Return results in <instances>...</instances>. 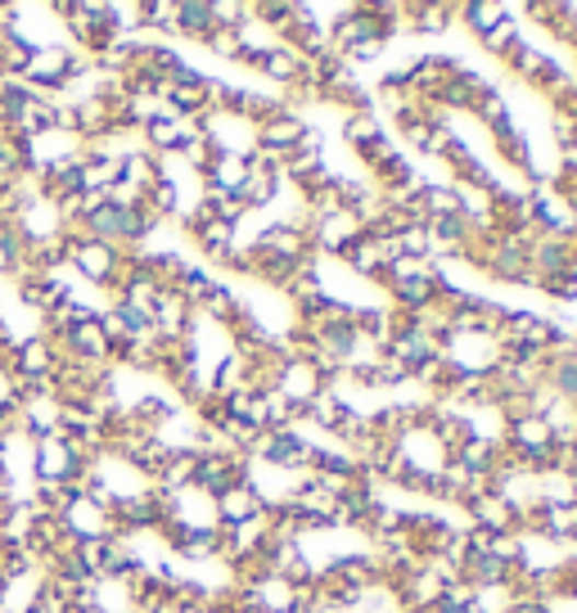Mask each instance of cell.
<instances>
[{
	"mask_svg": "<svg viewBox=\"0 0 577 613\" xmlns=\"http://www.w3.org/2000/svg\"><path fill=\"white\" fill-rule=\"evenodd\" d=\"M307 140V127H302V118H293L289 108H280V113H272V118H262L257 127H253V149L257 153H266V159H289V153L298 149Z\"/></svg>",
	"mask_w": 577,
	"mask_h": 613,
	"instance_id": "5",
	"label": "cell"
},
{
	"mask_svg": "<svg viewBox=\"0 0 577 613\" xmlns=\"http://www.w3.org/2000/svg\"><path fill=\"white\" fill-rule=\"evenodd\" d=\"M379 280L389 285L393 302L406 316H425L438 307V266L429 271L425 262H389V271H383Z\"/></svg>",
	"mask_w": 577,
	"mask_h": 613,
	"instance_id": "1",
	"label": "cell"
},
{
	"mask_svg": "<svg viewBox=\"0 0 577 613\" xmlns=\"http://www.w3.org/2000/svg\"><path fill=\"white\" fill-rule=\"evenodd\" d=\"M338 257L348 262L357 276H370V280H379L383 271H389V253H383V244H374V240H366V235H361L357 244H348Z\"/></svg>",
	"mask_w": 577,
	"mask_h": 613,
	"instance_id": "16",
	"label": "cell"
},
{
	"mask_svg": "<svg viewBox=\"0 0 577 613\" xmlns=\"http://www.w3.org/2000/svg\"><path fill=\"white\" fill-rule=\"evenodd\" d=\"M172 32L195 36V42H208V36L217 32L212 0H181V5H172Z\"/></svg>",
	"mask_w": 577,
	"mask_h": 613,
	"instance_id": "10",
	"label": "cell"
},
{
	"mask_svg": "<svg viewBox=\"0 0 577 613\" xmlns=\"http://www.w3.org/2000/svg\"><path fill=\"white\" fill-rule=\"evenodd\" d=\"M573 266H577V248H573V240L542 235L536 244H528V271H532L536 285L559 280L564 271H573Z\"/></svg>",
	"mask_w": 577,
	"mask_h": 613,
	"instance_id": "7",
	"label": "cell"
},
{
	"mask_svg": "<svg viewBox=\"0 0 577 613\" xmlns=\"http://www.w3.org/2000/svg\"><path fill=\"white\" fill-rule=\"evenodd\" d=\"M68 262H72L91 285H100V289H118L123 266H127V253H123V248H108V244H95V240H86V235H77V230H72Z\"/></svg>",
	"mask_w": 577,
	"mask_h": 613,
	"instance_id": "3",
	"label": "cell"
},
{
	"mask_svg": "<svg viewBox=\"0 0 577 613\" xmlns=\"http://www.w3.org/2000/svg\"><path fill=\"white\" fill-rule=\"evenodd\" d=\"M249 68H257V72H266L272 82H280V86H293L298 77L307 72V59L293 50V46H272V50H262Z\"/></svg>",
	"mask_w": 577,
	"mask_h": 613,
	"instance_id": "11",
	"label": "cell"
},
{
	"mask_svg": "<svg viewBox=\"0 0 577 613\" xmlns=\"http://www.w3.org/2000/svg\"><path fill=\"white\" fill-rule=\"evenodd\" d=\"M32 470H36V483L42 487H68V483H82L86 470H91V455L82 447H72L68 438H46L36 442V455H32Z\"/></svg>",
	"mask_w": 577,
	"mask_h": 613,
	"instance_id": "2",
	"label": "cell"
},
{
	"mask_svg": "<svg viewBox=\"0 0 577 613\" xmlns=\"http://www.w3.org/2000/svg\"><path fill=\"white\" fill-rule=\"evenodd\" d=\"M492 136H496V144H510V140L519 136V127H515L510 113H496V118H492Z\"/></svg>",
	"mask_w": 577,
	"mask_h": 613,
	"instance_id": "20",
	"label": "cell"
},
{
	"mask_svg": "<svg viewBox=\"0 0 577 613\" xmlns=\"http://www.w3.org/2000/svg\"><path fill=\"white\" fill-rule=\"evenodd\" d=\"M59 370V348L50 338H23L10 348V374L14 383H32V389H50V374Z\"/></svg>",
	"mask_w": 577,
	"mask_h": 613,
	"instance_id": "4",
	"label": "cell"
},
{
	"mask_svg": "<svg viewBox=\"0 0 577 613\" xmlns=\"http://www.w3.org/2000/svg\"><path fill=\"white\" fill-rule=\"evenodd\" d=\"M425 235H429V244L434 248H451V253H460L465 248V240L474 235V225L460 217V212H451V217H429L425 221Z\"/></svg>",
	"mask_w": 577,
	"mask_h": 613,
	"instance_id": "15",
	"label": "cell"
},
{
	"mask_svg": "<svg viewBox=\"0 0 577 613\" xmlns=\"http://www.w3.org/2000/svg\"><path fill=\"white\" fill-rule=\"evenodd\" d=\"M249 455L266 460V465H276V470H302L307 460H312V447H307L293 429H266L253 438Z\"/></svg>",
	"mask_w": 577,
	"mask_h": 613,
	"instance_id": "6",
	"label": "cell"
},
{
	"mask_svg": "<svg viewBox=\"0 0 577 613\" xmlns=\"http://www.w3.org/2000/svg\"><path fill=\"white\" fill-rule=\"evenodd\" d=\"M483 91H487V86L478 82L474 72H465V68H451V77H447V82H438V86H434V100H442L447 108H474Z\"/></svg>",
	"mask_w": 577,
	"mask_h": 613,
	"instance_id": "14",
	"label": "cell"
},
{
	"mask_svg": "<svg viewBox=\"0 0 577 613\" xmlns=\"http://www.w3.org/2000/svg\"><path fill=\"white\" fill-rule=\"evenodd\" d=\"M212 523L217 528H240V523H253V519H266V506L257 501V491L249 487V483H240V487H230L226 496H217L212 501Z\"/></svg>",
	"mask_w": 577,
	"mask_h": 613,
	"instance_id": "8",
	"label": "cell"
},
{
	"mask_svg": "<svg viewBox=\"0 0 577 613\" xmlns=\"http://www.w3.org/2000/svg\"><path fill=\"white\" fill-rule=\"evenodd\" d=\"M189 136H195V127L176 123L172 113H149L145 118V140H149V149H159V153H181L189 144Z\"/></svg>",
	"mask_w": 577,
	"mask_h": 613,
	"instance_id": "12",
	"label": "cell"
},
{
	"mask_svg": "<svg viewBox=\"0 0 577 613\" xmlns=\"http://www.w3.org/2000/svg\"><path fill=\"white\" fill-rule=\"evenodd\" d=\"M546 379H551V389H555L559 402H573L577 406V352L555 357L551 370H546Z\"/></svg>",
	"mask_w": 577,
	"mask_h": 613,
	"instance_id": "19",
	"label": "cell"
},
{
	"mask_svg": "<svg viewBox=\"0 0 577 613\" xmlns=\"http://www.w3.org/2000/svg\"><path fill=\"white\" fill-rule=\"evenodd\" d=\"M357 240H361V221L348 208H334V212L316 217V244L325 253H343V248L357 244Z\"/></svg>",
	"mask_w": 577,
	"mask_h": 613,
	"instance_id": "9",
	"label": "cell"
},
{
	"mask_svg": "<svg viewBox=\"0 0 577 613\" xmlns=\"http://www.w3.org/2000/svg\"><path fill=\"white\" fill-rule=\"evenodd\" d=\"M343 136H348V144L353 149H361V159H383V153H389L393 144H389V136L379 131V123L370 118V113H353L348 123H343Z\"/></svg>",
	"mask_w": 577,
	"mask_h": 613,
	"instance_id": "13",
	"label": "cell"
},
{
	"mask_svg": "<svg viewBox=\"0 0 577 613\" xmlns=\"http://www.w3.org/2000/svg\"><path fill=\"white\" fill-rule=\"evenodd\" d=\"M455 14L465 19V27L478 36V42H483V36H492V32L501 27L506 19H515V10H506V5H487V0H474V5H460Z\"/></svg>",
	"mask_w": 577,
	"mask_h": 613,
	"instance_id": "17",
	"label": "cell"
},
{
	"mask_svg": "<svg viewBox=\"0 0 577 613\" xmlns=\"http://www.w3.org/2000/svg\"><path fill=\"white\" fill-rule=\"evenodd\" d=\"M199 235V248L208 253V257H217V262H230V253H235V225H226V221H208V225H199L195 230Z\"/></svg>",
	"mask_w": 577,
	"mask_h": 613,
	"instance_id": "18",
	"label": "cell"
},
{
	"mask_svg": "<svg viewBox=\"0 0 577 613\" xmlns=\"http://www.w3.org/2000/svg\"><path fill=\"white\" fill-rule=\"evenodd\" d=\"M0 27H5V5H0Z\"/></svg>",
	"mask_w": 577,
	"mask_h": 613,
	"instance_id": "22",
	"label": "cell"
},
{
	"mask_svg": "<svg viewBox=\"0 0 577 613\" xmlns=\"http://www.w3.org/2000/svg\"><path fill=\"white\" fill-rule=\"evenodd\" d=\"M68 613H108V609L95 600V591H86V595H77V600H72V609H68Z\"/></svg>",
	"mask_w": 577,
	"mask_h": 613,
	"instance_id": "21",
	"label": "cell"
}]
</instances>
